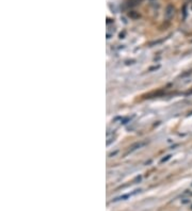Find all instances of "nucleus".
I'll use <instances>...</instances> for the list:
<instances>
[{"mask_svg": "<svg viewBox=\"0 0 192 211\" xmlns=\"http://www.w3.org/2000/svg\"><path fill=\"white\" fill-rule=\"evenodd\" d=\"M171 158V155H168V156H165V158H162L161 160H160V164H162V163H164V162H167V161L169 160V159Z\"/></svg>", "mask_w": 192, "mask_h": 211, "instance_id": "nucleus-5", "label": "nucleus"}, {"mask_svg": "<svg viewBox=\"0 0 192 211\" xmlns=\"http://www.w3.org/2000/svg\"><path fill=\"white\" fill-rule=\"evenodd\" d=\"M144 145H145L144 142H140V143L138 142V143H136V144L131 145L130 148H129V152L128 153H131V152H134V150L138 149V148H141L142 146H144Z\"/></svg>", "mask_w": 192, "mask_h": 211, "instance_id": "nucleus-2", "label": "nucleus"}, {"mask_svg": "<svg viewBox=\"0 0 192 211\" xmlns=\"http://www.w3.org/2000/svg\"><path fill=\"white\" fill-rule=\"evenodd\" d=\"M128 15H129V17H131V18H138V17H139V15L137 14V13H134V11H132V12H129V14H128Z\"/></svg>", "mask_w": 192, "mask_h": 211, "instance_id": "nucleus-4", "label": "nucleus"}, {"mask_svg": "<svg viewBox=\"0 0 192 211\" xmlns=\"http://www.w3.org/2000/svg\"><path fill=\"white\" fill-rule=\"evenodd\" d=\"M176 14V9L173 4H168L167 8H165V11H164V17L167 20H171L173 17L175 16Z\"/></svg>", "mask_w": 192, "mask_h": 211, "instance_id": "nucleus-1", "label": "nucleus"}, {"mask_svg": "<svg viewBox=\"0 0 192 211\" xmlns=\"http://www.w3.org/2000/svg\"><path fill=\"white\" fill-rule=\"evenodd\" d=\"M142 2V0H127V7H136Z\"/></svg>", "mask_w": 192, "mask_h": 211, "instance_id": "nucleus-3", "label": "nucleus"}]
</instances>
